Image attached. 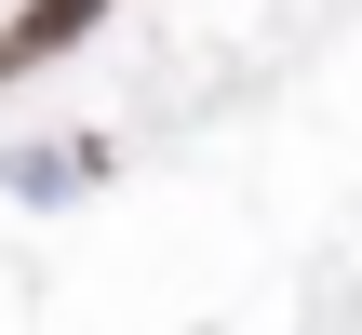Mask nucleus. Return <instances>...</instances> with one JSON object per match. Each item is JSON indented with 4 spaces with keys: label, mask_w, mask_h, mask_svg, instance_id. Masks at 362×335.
I'll use <instances>...</instances> for the list:
<instances>
[{
    "label": "nucleus",
    "mask_w": 362,
    "mask_h": 335,
    "mask_svg": "<svg viewBox=\"0 0 362 335\" xmlns=\"http://www.w3.org/2000/svg\"><path fill=\"white\" fill-rule=\"evenodd\" d=\"M94 13H107V0H27V13H13V27H0V81H27V67H40V54H67V40H81V27H94Z\"/></svg>",
    "instance_id": "obj_1"
},
{
    "label": "nucleus",
    "mask_w": 362,
    "mask_h": 335,
    "mask_svg": "<svg viewBox=\"0 0 362 335\" xmlns=\"http://www.w3.org/2000/svg\"><path fill=\"white\" fill-rule=\"evenodd\" d=\"M67 175H94V161H81V148H0V188H13V201H54Z\"/></svg>",
    "instance_id": "obj_2"
}]
</instances>
